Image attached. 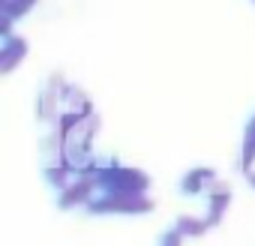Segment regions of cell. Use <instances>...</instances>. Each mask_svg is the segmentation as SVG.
<instances>
[{
  "label": "cell",
  "instance_id": "cell-1",
  "mask_svg": "<svg viewBox=\"0 0 255 246\" xmlns=\"http://www.w3.org/2000/svg\"><path fill=\"white\" fill-rule=\"evenodd\" d=\"M24 54H27V42L18 39V36H6V39H3V51H0V69L9 72Z\"/></svg>",
  "mask_w": 255,
  "mask_h": 246
},
{
  "label": "cell",
  "instance_id": "cell-2",
  "mask_svg": "<svg viewBox=\"0 0 255 246\" xmlns=\"http://www.w3.org/2000/svg\"><path fill=\"white\" fill-rule=\"evenodd\" d=\"M39 3V0H0V15H6V18H21L24 12H30L33 6Z\"/></svg>",
  "mask_w": 255,
  "mask_h": 246
},
{
  "label": "cell",
  "instance_id": "cell-3",
  "mask_svg": "<svg viewBox=\"0 0 255 246\" xmlns=\"http://www.w3.org/2000/svg\"><path fill=\"white\" fill-rule=\"evenodd\" d=\"M255 156V117L249 123V132H246V150H243V165H249Z\"/></svg>",
  "mask_w": 255,
  "mask_h": 246
},
{
  "label": "cell",
  "instance_id": "cell-4",
  "mask_svg": "<svg viewBox=\"0 0 255 246\" xmlns=\"http://www.w3.org/2000/svg\"><path fill=\"white\" fill-rule=\"evenodd\" d=\"M252 183H255V177H252Z\"/></svg>",
  "mask_w": 255,
  "mask_h": 246
}]
</instances>
